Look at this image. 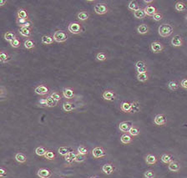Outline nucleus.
Listing matches in <instances>:
<instances>
[{"mask_svg":"<svg viewBox=\"0 0 187 178\" xmlns=\"http://www.w3.org/2000/svg\"><path fill=\"white\" fill-rule=\"evenodd\" d=\"M174 32V27L172 26L171 24H161L158 28V33L160 36L163 37V38H167V37L170 36Z\"/></svg>","mask_w":187,"mask_h":178,"instance_id":"1","label":"nucleus"},{"mask_svg":"<svg viewBox=\"0 0 187 178\" xmlns=\"http://www.w3.org/2000/svg\"><path fill=\"white\" fill-rule=\"evenodd\" d=\"M53 37H54V39H55V42L57 43H65L69 39L67 33L63 31V30H57V31H55Z\"/></svg>","mask_w":187,"mask_h":178,"instance_id":"2","label":"nucleus"},{"mask_svg":"<svg viewBox=\"0 0 187 178\" xmlns=\"http://www.w3.org/2000/svg\"><path fill=\"white\" fill-rule=\"evenodd\" d=\"M68 31L73 34H79L82 32V25L78 22H72L68 26Z\"/></svg>","mask_w":187,"mask_h":178,"instance_id":"3","label":"nucleus"},{"mask_svg":"<svg viewBox=\"0 0 187 178\" xmlns=\"http://www.w3.org/2000/svg\"><path fill=\"white\" fill-rule=\"evenodd\" d=\"M109 7L104 3H96L94 7V11L95 12V13L99 14V15H103L109 12Z\"/></svg>","mask_w":187,"mask_h":178,"instance_id":"4","label":"nucleus"},{"mask_svg":"<svg viewBox=\"0 0 187 178\" xmlns=\"http://www.w3.org/2000/svg\"><path fill=\"white\" fill-rule=\"evenodd\" d=\"M92 156L94 159H100L106 156V152L102 147H96L92 150Z\"/></svg>","mask_w":187,"mask_h":178,"instance_id":"5","label":"nucleus"},{"mask_svg":"<svg viewBox=\"0 0 187 178\" xmlns=\"http://www.w3.org/2000/svg\"><path fill=\"white\" fill-rule=\"evenodd\" d=\"M102 98L106 101H114L116 99V94L113 89H106L103 92Z\"/></svg>","mask_w":187,"mask_h":178,"instance_id":"6","label":"nucleus"},{"mask_svg":"<svg viewBox=\"0 0 187 178\" xmlns=\"http://www.w3.org/2000/svg\"><path fill=\"white\" fill-rule=\"evenodd\" d=\"M154 123L156 124V126H163L167 123V118L166 115L164 114H158L156 115L154 118Z\"/></svg>","mask_w":187,"mask_h":178,"instance_id":"7","label":"nucleus"},{"mask_svg":"<svg viewBox=\"0 0 187 178\" xmlns=\"http://www.w3.org/2000/svg\"><path fill=\"white\" fill-rule=\"evenodd\" d=\"M115 171V166L113 163H105L104 165H103V166L101 167V171L105 175L109 176L111 175L112 173L114 172Z\"/></svg>","mask_w":187,"mask_h":178,"instance_id":"8","label":"nucleus"},{"mask_svg":"<svg viewBox=\"0 0 187 178\" xmlns=\"http://www.w3.org/2000/svg\"><path fill=\"white\" fill-rule=\"evenodd\" d=\"M37 176L39 178H50L52 176V171L49 168L42 167L38 170Z\"/></svg>","mask_w":187,"mask_h":178,"instance_id":"9","label":"nucleus"},{"mask_svg":"<svg viewBox=\"0 0 187 178\" xmlns=\"http://www.w3.org/2000/svg\"><path fill=\"white\" fill-rule=\"evenodd\" d=\"M34 92L39 95H46V94H50V88L45 84H39L35 87Z\"/></svg>","mask_w":187,"mask_h":178,"instance_id":"10","label":"nucleus"},{"mask_svg":"<svg viewBox=\"0 0 187 178\" xmlns=\"http://www.w3.org/2000/svg\"><path fill=\"white\" fill-rule=\"evenodd\" d=\"M164 45L161 44V42L159 41H154V42L151 43V49L152 50V52L155 53V54H159L163 51L164 50Z\"/></svg>","mask_w":187,"mask_h":178,"instance_id":"11","label":"nucleus"},{"mask_svg":"<svg viewBox=\"0 0 187 178\" xmlns=\"http://www.w3.org/2000/svg\"><path fill=\"white\" fill-rule=\"evenodd\" d=\"M132 123L130 121H122L119 125V130L124 133H129L130 128L132 127Z\"/></svg>","mask_w":187,"mask_h":178,"instance_id":"12","label":"nucleus"},{"mask_svg":"<svg viewBox=\"0 0 187 178\" xmlns=\"http://www.w3.org/2000/svg\"><path fill=\"white\" fill-rule=\"evenodd\" d=\"M62 109L65 112H71L76 109L75 104L72 101H65L63 103Z\"/></svg>","mask_w":187,"mask_h":178,"instance_id":"13","label":"nucleus"},{"mask_svg":"<svg viewBox=\"0 0 187 178\" xmlns=\"http://www.w3.org/2000/svg\"><path fill=\"white\" fill-rule=\"evenodd\" d=\"M62 94L65 99L71 100V99H73L74 97V89L72 88L67 87V88H65V89H63Z\"/></svg>","mask_w":187,"mask_h":178,"instance_id":"14","label":"nucleus"},{"mask_svg":"<svg viewBox=\"0 0 187 178\" xmlns=\"http://www.w3.org/2000/svg\"><path fill=\"white\" fill-rule=\"evenodd\" d=\"M145 161H146V163L147 164V165L154 166V165H156V163H157V161H158V159H157L156 156H155L154 154H151V153H150V154L146 155V157H145Z\"/></svg>","mask_w":187,"mask_h":178,"instance_id":"15","label":"nucleus"},{"mask_svg":"<svg viewBox=\"0 0 187 178\" xmlns=\"http://www.w3.org/2000/svg\"><path fill=\"white\" fill-rule=\"evenodd\" d=\"M171 45L174 47H180V46L184 45V41H183V39L181 38V36L175 35L171 39Z\"/></svg>","mask_w":187,"mask_h":178,"instance_id":"16","label":"nucleus"},{"mask_svg":"<svg viewBox=\"0 0 187 178\" xmlns=\"http://www.w3.org/2000/svg\"><path fill=\"white\" fill-rule=\"evenodd\" d=\"M180 168H181L180 164L178 161H175L168 165V169L170 171H172V172H178L180 170Z\"/></svg>","mask_w":187,"mask_h":178,"instance_id":"17","label":"nucleus"},{"mask_svg":"<svg viewBox=\"0 0 187 178\" xmlns=\"http://www.w3.org/2000/svg\"><path fill=\"white\" fill-rule=\"evenodd\" d=\"M161 161L163 163H165V164H168L169 165L170 163H171L174 161V157H173L172 155L168 154V153H165V154L161 155Z\"/></svg>","mask_w":187,"mask_h":178,"instance_id":"18","label":"nucleus"},{"mask_svg":"<svg viewBox=\"0 0 187 178\" xmlns=\"http://www.w3.org/2000/svg\"><path fill=\"white\" fill-rule=\"evenodd\" d=\"M18 34L22 37L29 38L32 35V29L29 28H19L18 29Z\"/></svg>","mask_w":187,"mask_h":178,"instance_id":"19","label":"nucleus"},{"mask_svg":"<svg viewBox=\"0 0 187 178\" xmlns=\"http://www.w3.org/2000/svg\"><path fill=\"white\" fill-rule=\"evenodd\" d=\"M132 141H133L132 136L130 135L129 133L123 134L122 136H120V142H121V143H123V144H125V145L130 144V143L132 142Z\"/></svg>","mask_w":187,"mask_h":178,"instance_id":"20","label":"nucleus"},{"mask_svg":"<svg viewBox=\"0 0 187 178\" xmlns=\"http://www.w3.org/2000/svg\"><path fill=\"white\" fill-rule=\"evenodd\" d=\"M41 42L43 45H52L55 42V39H54V37L51 36V35H43L41 38Z\"/></svg>","mask_w":187,"mask_h":178,"instance_id":"21","label":"nucleus"},{"mask_svg":"<svg viewBox=\"0 0 187 178\" xmlns=\"http://www.w3.org/2000/svg\"><path fill=\"white\" fill-rule=\"evenodd\" d=\"M17 18L29 19L28 11L24 8H18V11H17Z\"/></svg>","mask_w":187,"mask_h":178,"instance_id":"22","label":"nucleus"},{"mask_svg":"<svg viewBox=\"0 0 187 178\" xmlns=\"http://www.w3.org/2000/svg\"><path fill=\"white\" fill-rule=\"evenodd\" d=\"M76 156H77V153H75V152H72V151H71V152H69V153H68V154L65 156V159L68 163H70V164H72L74 161L75 162Z\"/></svg>","mask_w":187,"mask_h":178,"instance_id":"23","label":"nucleus"},{"mask_svg":"<svg viewBox=\"0 0 187 178\" xmlns=\"http://www.w3.org/2000/svg\"><path fill=\"white\" fill-rule=\"evenodd\" d=\"M131 103L128 101H123L120 105V110L124 113H130L131 112Z\"/></svg>","mask_w":187,"mask_h":178,"instance_id":"24","label":"nucleus"},{"mask_svg":"<svg viewBox=\"0 0 187 178\" xmlns=\"http://www.w3.org/2000/svg\"><path fill=\"white\" fill-rule=\"evenodd\" d=\"M77 18L80 22H85L89 18V14L86 11H80L77 13Z\"/></svg>","mask_w":187,"mask_h":178,"instance_id":"25","label":"nucleus"},{"mask_svg":"<svg viewBox=\"0 0 187 178\" xmlns=\"http://www.w3.org/2000/svg\"><path fill=\"white\" fill-rule=\"evenodd\" d=\"M175 8L179 12H185L187 10V5L183 1H178L175 4Z\"/></svg>","mask_w":187,"mask_h":178,"instance_id":"26","label":"nucleus"},{"mask_svg":"<svg viewBox=\"0 0 187 178\" xmlns=\"http://www.w3.org/2000/svg\"><path fill=\"white\" fill-rule=\"evenodd\" d=\"M144 10L146 12V15L152 16L153 17L156 13H157V8L154 5H148L144 8Z\"/></svg>","mask_w":187,"mask_h":178,"instance_id":"27","label":"nucleus"},{"mask_svg":"<svg viewBox=\"0 0 187 178\" xmlns=\"http://www.w3.org/2000/svg\"><path fill=\"white\" fill-rule=\"evenodd\" d=\"M14 158H15L17 162L21 163V164L27 162V156L25 154L22 153V152H18V153L15 155V157H14Z\"/></svg>","mask_w":187,"mask_h":178,"instance_id":"28","label":"nucleus"},{"mask_svg":"<svg viewBox=\"0 0 187 178\" xmlns=\"http://www.w3.org/2000/svg\"><path fill=\"white\" fill-rule=\"evenodd\" d=\"M149 31H150V27L146 24H140V25L137 27L138 34H147V33H149Z\"/></svg>","mask_w":187,"mask_h":178,"instance_id":"29","label":"nucleus"},{"mask_svg":"<svg viewBox=\"0 0 187 178\" xmlns=\"http://www.w3.org/2000/svg\"><path fill=\"white\" fill-rule=\"evenodd\" d=\"M134 16L136 18H139V19H143V18H146V13L145 12V10H144V8H140L134 12Z\"/></svg>","mask_w":187,"mask_h":178,"instance_id":"30","label":"nucleus"},{"mask_svg":"<svg viewBox=\"0 0 187 178\" xmlns=\"http://www.w3.org/2000/svg\"><path fill=\"white\" fill-rule=\"evenodd\" d=\"M3 38H4V39H5L6 41H8V43H10L13 41V39H15L16 38H17V36H16V34L14 32L8 31V32H6L5 34H4V35H3Z\"/></svg>","mask_w":187,"mask_h":178,"instance_id":"31","label":"nucleus"},{"mask_svg":"<svg viewBox=\"0 0 187 178\" xmlns=\"http://www.w3.org/2000/svg\"><path fill=\"white\" fill-rule=\"evenodd\" d=\"M23 46H24V48H25L26 50H32L35 48V43H34L31 39H28L23 43Z\"/></svg>","mask_w":187,"mask_h":178,"instance_id":"32","label":"nucleus"},{"mask_svg":"<svg viewBox=\"0 0 187 178\" xmlns=\"http://www.w3.org/2000/svg\"><path fill=\"white\" fill-rule=\"evenodd\" d=\"M45 99H46V107L52 108L55 107V106H56V105H58L57 101H56L55 99H53L50 95L47 96V98H45Z\"/></svg>","mask_w":187,"mask_h":178,"instance_id":"33","label":"nucleus"},{"mask_svg":"<svg viewBox=\"0 0 187 178\" xmlns=\"http://www.w3.org/2000/svg\"><path fill=\"white\" fill-rule=\"evenodd\" d=\"M131 114L139 113L140 111V104L139 101H133L131 103Z\"/></svg>","mask_w":187,"mask_h":178,"instance_id":"34","label":"nucleus"},{"mask_svg":"<svg viewBox=\"0 0 187 178\" xmlns=\"http://www.w3.org/2000/svg\"><path fill=\"white\" fill-rule=\"evenodd\" d=\"M44 158L46 159V160L49 161H54L55 160V158H56V155L53 151L51 150H48L46 152V154L44 155Z\"/></svg>","mask_w":187,"mask_h":178,"instance_id":"35","label":"nucleus"},{"mask_svg":"<svg viewBox=\"0 0 187 178\" xmlns=\"http://www.w3.org/2000/svg\"><path fill=\"white\" fill-rule=\"evenodd\" d=\"M9 59H10V56L7 53L4 52V51H1V53H0V61H1V63H7L9 60Z\"/></svg>","mask_w":187,"mask_h":178,"instance_id":"36","label":"nucleus"},{"mask_svg":"<svg viewBox=\"0 0 187 178\" xmlns=\"http://www.w3.org/2000/svg\"><path fill=\"white\" fill-rule=\"evenodd\" d=\"M48 150L44 147H39L35 149V154L39 156H44V155L46 154Z\"/></svg>","mask_w":187,"mask_h":178,"instance_id":"37","label":"nucleus"},{"mask_svg":"<svg viewBox=\"0 0 187 178\" xmlns=\"http://www.w3.org/2000/svg\"><path fill=\"white\" fill-rule=\"evenodd\" d=\"M140 133V128L136 126H132V127L130 128V131H129V134L131 135L132 136H139Z\"/></svg>","mask_w":187,"mask_h":178,"instance_id":"38","label":"nucleus"},{"mask_svg":"<svg viewBox=\"0 0 187 178\" xmlns=\"http://www.w3.org/2000/svg\"><path fill=\"white\" fill-rule=\"evenodd\" d=\"M77 152H78L79 154L84 155V156H86V155L89 153V149L88 147H85V146L81 145V146H79V147L77 148Z\"/></svg>","mask_w":187,"mask_h":178,"instance_id":"39","label":"nucleus"},{"mask_svg":"<svg viewBox=\"0 0 187 178\" xmlns=\"http://www.w3.org/2000/svg\"><path fill=\"white\" fill-rule=\"evenodd\" d=\"M149 75L148 73L137 74V79L140 82H146L148 80Z\"/></svg>","mask_w":187,"mask_h":178,"instance_id":"40","label":"nucleus"},{"mask_svg":"<svg viewBox=\"0 0 187 178\" xmlns=\"http://www.w3.org/2000/svg\"><path fill=\"white\" fill-rule=\"evenodd\" d=\"M70 152H71L70 150V148L67 147H60L59 149H58V152H59V154L63 156H65L66 155L69 153Z\"/></svg>","mask_w":187,"mask_h":178,"instance_id":"41","label":"nucleus"},{"mask_svg":"<svg viewBox=\"0 0 187 178\" xmlns=\"http://www.w3.org/2000/svg\"><path fill=\"white\" fill-rule=\"evenodd\" d=\"M179 86V84L176 81H175V80H171V81H170L168 83V87H169V89L170 90H172V91H175V90L178 89Z\"/></svg>","mask_w":187,"mask_h":178,"instance_id":"42","label":"nucleus"},{"mask_svg":"<svg viewBox=\"0 0 187 178\" xmlns=\"http://www.w3.org/2000/svg\"><path fill=\"white\" fill-rule=\"evenodd\" d=\"M144 178H156V172L153 170H147L144 173Z\"/></svg>","mask_w":187,"mask_h":178,"instance_id":"43","label":"nucleus"},{"mask_svg":"<svg viewBox=\"0 0 187 178\" xmlns=\"http://www.w3.org/2000/svg\"><path fill=\"white\" fill-rule=\"evenodd\" d=\"M95 59H96L98 61H100V62H102V61H105L107 60V55H105L104 53L99 52L96 55Z\"/></svg>","mask_w":187,"mask_h":178,"instance_id":"44","label":"nucleus"},{"mask_svg":"<svg viewBox=\"0 0 187 178\" xmlns=\"http://www.w3.org/2000/svg\"><path fill=\"white\" fill-rule=\"evenodd\" d=\"M128 8H129V9H130V10H132L135 12V10H137L139 8V6H138L137 3L135 2V1H130V3H129V4H128Z\"/></svg>","mask_w":187,"mask_h":178,"instance_id":"45","label":"nucleus"},{"mask_svg":"<svg viewBox=\"0 0 187 178\" xmlns=\"http://www.w3.org/2000/svg\"><path fill=\"white\" fill-rule=\"evenodd\" d=\"M9 44H10L11 47L14 48V49H17V48L20 47V45H21L20 40H19L18 38H16L15 39H13V41L9 43Z\"/></svg>","mask_w":187,"mask_h":178,"instance_id":"46","label":"nucleus"},{"mask_svg":"<svg viewBox=\"0 0 187 178\" xmlns=\"http://www.w3.org/2000/svg\"><path fill=\"white\" fill-rule=\"evenodd\" d=\"M86 160V156L84 155H81L77 153V156H76V159H75V162L77 163H82L84 162V161Z\"/></svg>","mask_w":187,"mask_h":178,"instance_id":"47","label":"nucleus"},{"mask_svg":"<svg viewBox=\"0 0 187 178\" xmlns=\"http://www.w3.org/2000/svg\"><path fill=\"white\" fill-rule=\"evenodd\" d=\"M50 95L52 97L53 99H55L57 102H59V101L62 99V96H61V94H60L59 92H53V93H51Z\"/></svg>","mask_w":187,"mask_h":178,"instance_id":"48","label":"nucleus"},{"mask_svg":"<svg viewBox=\"0 0 187 178\" xmlns=\"http://www.w3.org/2000/svg\"><path fill=\"white\" fill-rule=\"evenodd\" d=\"M28 21H29V19H23V18H17V19H16V23H17V24H18L20 28L23 26V24H26Z\"/></svg>","mask_w":187,"mask_h":178,"instance_id":"49","label":"nucleus"},{"mask_svg":"<svg viewBox=\"0 0 187 178\" xmlns=\"http://www.w3.org/2000/svg\"><path fill=\"white\" fill-rule=\"evenodd\" d=\"M144 67H146V63H145L144 61L139 60V61H137L136 63H135V68H136V70H137V69L144 68Z\"/></svg>","mask_w":187,"mask_h":178,"instance_id":"50","label":"nucleus"},{"mask_svg":"<svg viewBox=\"0 0 187 178\" xmlns=\"http://www.w3.org/2000/svg\"><path fill=\"white\" fill-rule=\"evenodd\" d=\"M152 18H153V19L155 21H161V19L163 18V15H162V13L157 12Z\"/></svg>","mask_w":187,"mask_h":178,"instance_id":"51","label":"nucleus"},{"mask_svg":"<svg viewBox=\"0 0 187 178\" xmlns=\"http://www.w3.org/2000/svg\"><path fill=\"white\" fill-rule=\"evenodd\" d=\"M8 175V172H7V170H6L4 167H1L0 168V177L1 178H4L7 176Z\"/></svg>","mask_w":187,"mask_h":178,"instance_id":"52","label":"nucleus"},{"mask_svg":"<svg viewBox=\"0 0 187 178\" xmlns=\"http://www.w3.org/2000/svg\"><path fill=\"white\" fill-rule=\"evenodd\" d=\"M180 86L183 89H187V79H183L181 81H180Z\"/></svg>","mask_w":187,"mask_h":178,"instance_id":"53","label":"nucleus"},{"mask_svg":"<svg viewBox=\"0 0 187 178\" xmlns=\"http://www.w3.org/2000/svg\"><path fill=\"white\" fill-rule=\"evenodd\" d=\"M138 72V74H142V73H147V71H148V69H147V66L146 67H144V68H140V69H137L136 70Z\"/></svg>","mask_w":187,"mask_h":178,"instance_id":"54","label":"nucleus"},{"mask_svg":"<svg viewBox=\"0 0 187 178\" xmlns=\"http://www.w3.org/2000/svg\"><path fill=\"white\" fill-rule=\"evenodd\" d=\"M39 104L41 106H45L46 107V99H43L39 101Z\"/></svg>","mask_w":187,"mask_h":178,"instance_id":"55","label":"nucleus"},{"mask_svg":"<svg viewBox=\"0 0 187 178\" xmlns=\"http://www.w3.org/2000/svg\"><path fill=\"white\" fill-rule=\"evenodd\" d=\"M7 0H1L0 1V7H3V5H5V3H7Z\"/></svg>","mask_w":187,"mask_h":178,"instance_id":"56","label":"nucleus"},{"mask_svg":"<svg viewBox=\"0 0 187 178\" xmlns=\"http://www.w3.org/2000/svg\"><path fill=\"white\" fill-rule=\"evenodd\" d=\"M144 3H154V1H153V0H145V1H144Z\"/></svg>","mask_w":187,"mask_h":178,"instance_id":"57","label":"nucleus"},{"mask_svg":"<svg viewBox=\"0 0 187 178\" xmlns=\"http://www.w3.org/2000/svg\"><path fill=\"white\" fill-rule=\"evenodd\" d=\"M89 178H99V176H90V177Z\"/></svg>","mask_w":187,"mask_h":178,"instance_id":"58","label":"nucleus"},{"mask_svg":"<svg viewBox=\"0 0 187 178\" xmlns=\"http://www.w3.org/2000/svg\"><path fill=\"white\" fill-rule=\"evenodd\" d=\"M87 3H95V1H87Z\"/></svg>","mask_w":187,"mask_h":178,"instance_id":"59","label":"nucleus"},{"mask_svg":"<svg viewBox=\"0 0 187 178\" xmlns=\"http://www.w3.org/2000/svg\"><path fill=\"white\" fill-rule=\"evenodd\" d=\"M59 178H65V177H64V176H60V177H59Z\"/></svg>","mask_w":187,"mask_h":178,"instance_id":"60","label":"nucleus"},{"mask_svg":"<svg viewBox=\"0 0 187 178\" xmlns=\"http://www.w3.org/2000/svg\"><path fill=\"white\" fill-rule=\"evenodd\" d=\"M185 18H186V20H187V15H186V16H185Z\"/></svg>","mask_w":187,"mask_h":178,"instance_id":"61","label":"nucleus"}]
</instances>
